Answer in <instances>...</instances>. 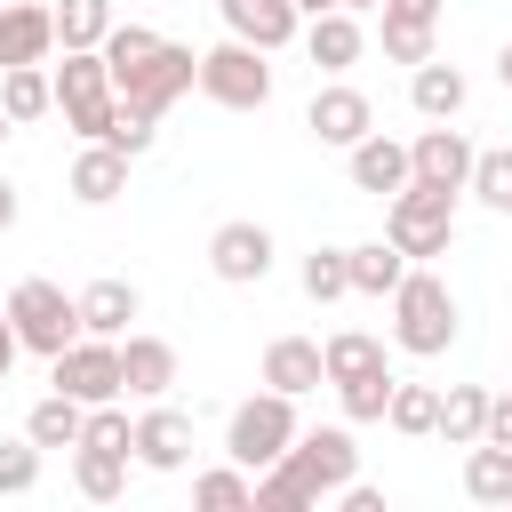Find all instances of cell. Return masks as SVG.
Instances as JSON below:
<instances>
[{
	"instance_id": "3957f363",
	"label": "cell",
	"mask_w": 512,
	"mask_h": 512,
	"mask_svg": "<svg viewBox=\"0 0 512 512\" xmlns=\"http://www.w3.org/2000/svg\"><path fill=\"white\" fill-rule=\"evenodd\" d=\"M200 96L224 104V112H264L272 104V64L256 40H216L200 56Z\"/></svg>"
},
{
	"instance_id": "603a6c76",
	"label": "cell",
	"mask_w": 512,
	"mask_h": 512,
	"mask_svg": "<svg viewBox=\"0 0 512 512\" xmlns=\"http://www.w3.org/2000/svg\"><path fill=\"white\" fill-rule=\"evenodd\" d=\"M24 432H32L40 448H80V432H88V400H72V392H48V400H32Z\"/></svg>"
},
{
	"instance_id": "5b68a950",
	"label": "cell",
	"mask_w": 512,
	"mask_h": 512,
	"mask_svg": "<svg viewBox=\"0 0 512 512\" xmlns=\"http://www.w3.org/2000/svg\"><path fill=\"white\" fill-rule=\"evenodd\" d=\"M8 320H16L24 352H40V360H56L72 336H88L80 328V296H64L56 280H16L8 288Z\"/></svg>"
},
{
	"instance_id": "30bf717a",
	"label": "cell",
	"mask_w": 512,
	"mask_h": 512,
	"mask_svg": "<svg viewBox=\"0 0 512 512\" xmlns=\"http://www.w3.org/2000/svg\"><path fill=\"white\" fill-rule=\"evenodd\" d=\"M304 128L320 136V144H336V152H352L368 128H376V104L352 88V80H328V88H312V104H304Z\"/></svg>"
},
{
	"instance_id": "ab89813d",
	"label": "cell",
	"mask_w": 512,
	"mask_h": 512,
	"mask_svg": "<svg viewBox=\"0 0 512 512\" xmlns=\"http://www.w3.org/2000/svg\"><path fill=\"white\" fill-rule=\"evenodd\" d=\"M480 440L512 448V392H488V432H480Z\"/></svg>"
},
{
	"instance_id": "f35d334b",
	"label": "cell",
	"mask_w": 512,
	"mask_h": 512,
	"mask_svg": "<svg viewBox=\"0 0 512 512\" xmlns=\"http://www.w3.org/2000/svg\"><path fill=\"white\" fill-rule=\"evenodd\" d=\"M336 504H344V512H384V488H368V480L352 472V480L336 488Z\"/></svg>"
},
{
	"instance_id": "ffe728a7",
	"label": "cell",
	"mask_w": 512,
	"mask_h": 512,
	"mask_svg": "<svg viewBox=\"0 0 512 512\" xmlns=\"http://www.w3.org/2000/svg\"><path fill=\"white\" fill-rule=\"evenodd\" d=\"M304 48H312V64H320V72H352V64H360V48H368L360 8H328V16H312Z\"/></svg>"
},
{
	"instance_id": "d6986e66",
	"label": "cell",
	"mask_w": 512,
	"mask_h": 512,
	"mask_svg": "<svg viewBox=\"0 0 512 512\" xmlns=\"http://www.w3.org/2000/svg\"><path fill=\"white\" fill-rule=\"evenodd\" d=\"M136 312H144V296H136V280H120V272H104V280L80 288V328H88V336H128Z\"/></svg>"
},
{
	"instance_id": "4316f807",
	"label": "cell",
	"mask_w": 512,
	"mask_h": 512,
	"mask_svg": "<svg viewBox=\"0 0 512 512\" xmlns=\"http://www.w3.org/2000/svg\"><path fill=\"white\" fill-rule=\"evenodd\" d=\"M464 496H472V504H512V448L472 440V456H464Z\"/></svg>"
},
{
	"instance_id": "6da1fadb",
	"label": "cell",
	"mask_w": 512,
	"mask_h": 512,
	"mask_svg": "<svg viewBox=\"0 0 512 512\" xmlns=\"http://www.w3.org/2000/svg\"><path fill=\"white\" fill-rule=\"evenodd\" d=\"M392 344L416 352V360H440L456 344V296H448L440 272H416L408 264V280L392 288Z\"/></svg>"
},
{
	"instance_id": "7dc6e473",
	"label": "cell",
	"mask_w": 512,
	"mask_h": 512,
	"mask_svg": "<svg viewBox=\"0 0 512 512\" xmlns=\"http://www.w3.org/2000/svg\"><path fill=\"white\" fill-rule=\"evenodd\" d=\"M8 128H16V120H8V104H0V144H8Z\"/></svg>"
},
{
	"instance_id": "836d02e7",
	"label": "cell",
	"mask_w": 512,
	"mask_h": 512,
	"mask_svg": "<svg viewBox=\"0 0 512 512\" xmlns=\"http://www.w3.org/2000/svg\"><path fill=\"white\" fill-rule=\"evenodd\" d=\"M152 136H160V120H152L144 104H128V96H112V112H104V144H120V152L136 160V152H152Z\"/></svg>"
},
{
	"instance_id": "8fae6325",
	"label": "cell",
	"mask_w": 512,
	"mask_h": 512,
	"mask_svg": "<svg viewBox=\"0 0 512 512\" xmlns=\"http://www.w3.org/2000/svg\"><path fill=\"white\" fill-rule=\"evenodd\" d=\"M208 272H216V280H232V288L264 280V272H272V232H264V224H248V216L216 224V232H208Z\"/></svg>"
},
{
	"instance_id": "ac0fdd59",
	"label": "cell",
	"mask_w": 512,
	"mask_h": 512,
	"mask_svg": "<svg viewBox=\"0 0 512 512\" xmlns=\"http://www.w3.org/2000/svg\"><path fill=\"white\" fill-rule=\"evenodd\" d=\"M120 376H128V400H168L176 344L168 336H120Z\"/></svg>"
},
{
	"instance_id": "e575fe53",
	"label": "cell",
	"mask_w": 512,
	"mask_h": 512,
	"mask_svg": "<svg viewBox=\"0 0 512 512\" xmlns=\"http://www.w3.org/2000/svg\"><path fill=\"white\" fill-rule=\"evenodd\" d=\"M304 296H312V304L352 296V256H344V248H312V256H304Z\"/></svg>"
},
{
	"instance_id": "7402d4cb",
	"label": "cell",
	"mask_w": 512,
	"mask_h": 512,
	"mask_svg": "<svg viewBox=\"0 0 512 512\" xmlns=\"http://www.w3.org/2000/svg\"><path fill=\"white\" fill-rule=\"evenodd\" d=\"M0 104H8L16 128L40 120V112H56V72H48V64H8V72H0Z\"/></svg>"
},
{
	"instance_id": "83f0119b",
	"label": "cell",
	"mask_w": 512,
	"mask_h": 512,
	"mask_svg": "<svg viewBox=\"0 0 512 512\" xmlns=\"http://www.w3.org/2000/svg\"><path fill=\"white\" fill-rule=\"evenodd\" d=\"M192 504H208V512H256V472L248 464H216V472L192 480Z\"/></svg>"
},
{
	"instance_id": "44dd1931",
	"label": "cell",
	"mask_w": 512,
	"mask_h": 512,
	"mask_svg": "<svg viewBox=\"0 0 512 512\" xmlns=\"http://www.w3.org/2000/svg\"><path fill=\"white\" fill-rule=\"evenodd\" d=\"M464 96H472V80H464L456 64H432V56H424V64L408 72V104H416L424 120H456Z\"/></svg>"
},
{
	"instance_id": "7bdbcfd3",
	"label": "cell",
	"mask_w": 512,
	"mask_h": 512,
	"mask_svg": "<svg viewBox=\"0 0 512 512\" xmlns=\"http://www.w3.org/2000/svg\"><path fill=\"white\" fill-rule=\"evenodd\" d=\"M8 224H16V184L0 176V232H8Z\"/></svg>"
},
{
	"instance_id": "484cf974",
	"label": "cell",
	"mask_w": 512,
	"mask_h": 512,
	"mask_svg": "<svg viewBox=\"0 0 512 512\" xmlns=\"http://www.w3.org/2000/svg\"><path fill=\"white\" fill-rule=\"evenodd\" d=\"M72 488H80L88 504H112V496L128 488V456H120V448H88V440H80V448H72Z\"/></svg>"
},
{
	"instance_id": "f6af8a7d",
	"label": "cell",
	"mask_w": 512,
	"mask_h": 512,
	"mask_svg": "<svg viewBox=\"0 0 512 512\" xmlns=\"http://www.w3.org/2000/svg\"><path fill=\"white\" fill-rule=\"evenodd\" d=\"M328 8H336V0H296V16H328Z\"/></svg>"
},
{
	"instance_id": "52a82bcc",
	"label": "cell",
	"mask_w": 512,
	"mask_h": 512,
	"mask_svg": "<svg viewBox=\"0 0 512 512\" xmlns=\"http://www.w3.org/2000/svg\"><path fill=\"white\" fill-rule=\"evenodd\" d=\"M48 368H56V392H72V400H88V408L128 400V376H120V336H72Z\"/></svg>"
},
{
	"instance_id": "f546056e",
	"label": "cell",
	"mask_w": 512,
	"mask_h": 512,
	"mask_svg": "<svg viewBox=\"0 0 512 512\" xmlns=\"http://www.w3.org/2000/svg\"><path fill=\"white\" fill-rule=\"evenodd\" d=\"M392 368H368V376H344L336 384V400H344V424H384V408H392Z\"/></svg>"
},
{
	"instance_id": "1f68e13d",
	"label": "cell",
	"mask_w": 512,
	"mask_h": 512,
	"mask_svg": "<svg viewBox=\"0 0 512 512\" xmlns=\"http://www.w3.org/2000/svg\"><path fill=\"white\" fill-rule=\"evenodd\" d=\"M112 32V0H64L56 8V48H104Z\"/></svg>"
},
{
	"instance_id": "d590c367",
	"label": "cell",
	"mask_w": 512,
	"mask_h": 512,
	"mask_svg": "<svg viewBox=\"0 0 512 512\" xmlns=\"http://www.w3.org/2000/svg\"><path fill=\"white\" fill-rule=\"evenodd\" d=\"M152 48H160V32H144V24H112V32H104V64H112V88H120V80H128V72H136Z\"/></svg>"
},
{
	"instance_id": "9c48e42d",
	"label": "cell",
	"mask_w": 512,
	"mask_h": 512,
	"mask_svg": "<svg viewBox=\"0 0 512 512\" xmlns=\"http://www.w3.org/2000/svg\"><path fill=\"white\" fill-rule=\"evenodd\" d=\"M192 80H200V56H192L184 40H160V48H152V56H144V64L120 80V96H128V104H144V112L160 120V112H168V104H176Z\"/></svg>"
},
{
	"instance_id": "277c9868",
	"label": "cell",
	"mask_w": 512,
	"mask_h": 512,
	"mask_svg": "<svg viewBox=\"0 0 512 512\" xmlns=\"http://www.w3.org/2000/svg\"><path fill=\"white\" fill-rule=\"evenodd\" d=\"M384 240L400 256H448L456 240V192H424V184H400L384 200Z\"/></svg>"
},
{
	"instance_id": "60d3db41",
	"label": "cell",
	"mask_w": 512,
	"mask_h": 512,
	"mask_svg": "<svg viewBox=\"0 0 512 512\" xmlns=\"http://www.w3.org/2000/svg\"><path fill=\"white\" fill-rule=\"evenodd\" d=\"M448 0H384V16H408V24H440Z\"/></svg>"
},
{
	"instance_id": "4dcf8cb0",
	"label": "cell",
	"mask_w": 512,
	"mask_h": 512,
	"mask_svg": "<svg viewBox=\"0 0 512 512\" xmlns=\"http://www.w3.org/2000/svg\"><path fill=\"white\" fill-rule=\"evenodd\" d=\"M384 424H392V432H408V440L440 432V392H432V384H392V408H384Z\"/></svg>"
},
{
	"instance_id": "d4e9b609",
	"label": "cell",
	"mask_w": 512,
	"mask_h": 512,
	"mask_svg": "<svg viewBox=\"0 0 512 512\" xmlns=\"http://www.w3.org/2000/svg\"><path fill=\"white\" fill-rule=\"evenodd\" d=\"M488 432V384H448L440 392V440L448 448H472Z\"/></svg>"
},
{
	"instance_id": "7a4b0ae2",
	"label": "cell",
	"mask_w": 512,
	"mask_h": 512,
	"mask_svg": "<svg viewBox=\"0 0 512 512\" xmlns=\"http://www.w3.org/2000/svg\"><path fill=\"white\" fill-rule=\"evenodd\" d=\"M304 424H296V392H256V400H240L232 408V424H224V456L232 464H248V472H264V464H280L288 456V440H296Z\"/></svg>"
},
{
	"instance_id": "2e32d148",
	"label": "cell",
	"mask_w": 512,
	"mask_h": 512,
	"mask_svg": "<svg viewBox=\"0 0 512 512\" xmlns=\"http://www.w3.org/2000/svg\"><path fill=\"white\" fill-rule=\"evenodd\" d=\"M64 184H72V200H80V208H112V200L128 192V152H120V144H104V136H88V152L72 160V176H64Z\"/></svg>"
},
{
	"instance_id": "f1b7e54d",
	"label": "cell",
	"mask_w": 512,
	"mask_h": 512,
	"mask_svg": "<svg viewBox=\"0 0 512 512\" xmlns=\"http://www.w3.org/2000/svg\"><path fill=\"white\" fill-rule=\"evenodd\" d=\"M328 384H344V376H368V368H384V336H368V328H336L328 344Z\"/></svg>"
},
{
	"instance_id": "9a60e30c",
	"label": "cell",
	"mask_w": 512,
	"mask_h": 512,
	"mask_svg": "<svg viewBox=\"0 0 512 512\" xmlns=\"http://www.w3.org/2000/svg\"><path fill=\"white\" fill-rule=\"evenodd\" d=\"M216 16H224V32H232V40H256L264 56H272V48H288V40H296V24H304V16H296V0H216Z\"/></svg>"
},
{
	"instance_id": "d6a6232c",
	"label": "cell",
	"mask_w": 512,
	"mask_h": 512,
	"mask_svg": "<svg viewBox=\"0 0 512 512\" xmlns=\"http://www.w3.org/2000/svg\"><path fill=\"white\" fill-rule=\"evenodd\" d=\"M488 216H512V144H496V152H480L472 160V184H464Z\"/></svg>"
},
{
	"instance_id": "bcb514c9",
	"label": "cell",
	"mask_w": 512,
	"mask_h": 512,
	"mask_svg": "<svg viewBox=\"0 0 512 512\" xmlns=\"http://www.w3.org/2000/svg\"><path fill=\"white\" fill-rule=\"evenodd\" d=\"M336 8H384V0H336Z\"/></svg>"
},
{
	"instance_id": "ba28073f",
	"label": "cell",
	"mask_w": 512,
	"mask_h": 512,
	"mask_svg": "<svg viewBox=\"0 0 512 512\" xmlns=\"http://www.w3.org/2000/svg\"><path fill=\"white\" fill-rule=\"evenodd\" d=\"M472 136L464 128H448V120H432L416 144H408V184H424V192H464L472 184Z\"/></svg>"
},
{
	"instance_id": "8992f818",
	"label": "cell",
	"mask_w": 512,
	"mask_h": 512,
	"mask_svg": "<svg viewBox=\"0 0 512 512\" xmlns=\"http://www.w3.org/2000/svg\"><path fill=\"white\" fill-rule=\"evenodd\" d=\"M112 64H104V48H64V64H56V112H64V128L72 136H104V112H112Z\"/></svg>"
},
{
	"instance_id": "7c38bea8",
	"label": "cell",
	"mask_w": 512,
	"mask_h": 512,
	"mask_svg": "<svg viewBox=\"0 0 512 512\" xmlns=\"http://www.w3.org/2000/svg\"><path fill=\"white\" fill-rule=\"evenodd\" d=\"M136 464H144V472H184V464H192V416L168 408V400H152V408L136 416Z\"/></svg>"
},
{
	"instance_id": "5bb4252c",
	"label": "cell",
	"mask_w": 512,
	"mask_h": 512,
	"mask_svg": "<svg viewBox=\"0 0 512 512\" xmlns=\"http://www.w3.org/2000/svg\"><path fill=\"white\" fill-rule=\"evenodd\" d=\"M48 48H56V8L8 0V8H0V72H8V64H48Z\"/></svg>"
},
{
	"instance_id": "74e56055",
	"label": "cell",
	"mask_w": 512,
	"mask_h": 512,
	"mask_svg": "<svg viewBox=\"0 0 512 512\" xmlns=\"http://www.w3.org/2000/svg\"><path fill=\"white\" fill-rule=\"evenodd\" d=\"M432 32H440V24H408V16H384V24H376V40H384L392 64H424V56H432Z\"/></svg>"
},
{
	"instance_id": "8d00e7d4",
	"label": "cell",
	"mask_w": 512,
	"mask_h": 512,
	"mask_svg": "<svg viewBox=\"0 0 512 512\" xmlns=\"http://www.w3.org/2000/svg\"><path fill=\"white\" fill-rule=\"evenodd\" d=\"M40 488V440H0V496H32Z\"/></svg>"
},
{
	"instance_id": "4fadbf2b",
	"label": "cell",
	"mask_w": 512,
	"mask_h": 512,
	"mask_svg": "<svg viewBox=\"0 0 512 512\" xmlns=\"http://www.w3.org/2000/svg\"><path fill=\"white\" fill-rule=\"evenodd\" d=\"M344 168H352V192H368V200H392V192L408 184V144H392L384 128H368V136L344 152Z\"/></svg>"
},
{
	"instance_id": "b9f144b4",
	"label": "cell",
	"mask_w": 512,
	"mask_h": 512,
	"mask_svg": "<svg viewBox=\"0 0 512 512\" xmlns=\"http://www.w3.org/2000/svg\"><path fill=\"white\" fill-rule=\"evenodd\" d=\"M16 352H24V336H16V320H8V304H0V384H8V368H16Z\"/></svg>"
},
{
	"instance_id": "cb8c5ba5",
	"label": "cell",
	"mask_w": 512,
	"mask_h": 512,
	"mask_svg": "<svg viewBox=\"0 0 512 512\" xmlns=\"http://www.w3.org/2000/svg\"><path fill=\"white\" fill-rule=\"evenodd\" d=\"M352 256V296H392L400 280H408V256L392 248V240H360V248H344Z\"/></svg>"
},
{
	"instance_id": "e0dca14e",
	"label": "cell",
	"mask_w": 512,
	"mask_h": 512,
	"mask_svg": "<svg viewBox=\"0 0 512 512\" xmlns=\"http://www.w3.org/2000/svg\"><path fill=\"white\" fill-rule=\"evenodd\" d=\"M264 384L304 400V392H320V384H328V352H320L312 336H272V344H264Z\"/></svg>"
},
{
	"instance_id": "ee69618b",
	"label": "cell",
	"mask_w": 512,
	"mask_h": 512,
	"mask_svg": "<svg viewBox=\"0 0 512 512\" xmlns=\"http://www.w3.org/2000/svg\"><path fill=\"white\" fill-rule=\"evenodd\" d=\"M496 80H504V88H512V40H504V48H496Z\"/></svg>"
}]
</instances>
